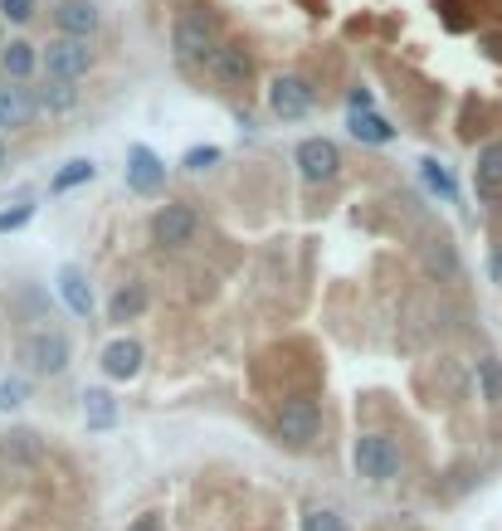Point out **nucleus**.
<instances>
[{
	"instance_id": "nucleus-16",
	"label": "nucleus",
	"mask_w": 502,
	"mask_h": 531,
	"mask_svg": "<svg viewBox=\"0 0 502 531\" xmlns=\"http://www.w3.org/2000/svg\"><path fill=\"white\" fill-rule=\"evenodd\" d=\"M0 64H5V74H10V78H30V74H35V64H39L35 44L15 39L10 49H0Z\"/></svg>"
},
{
	"instance_id": "nucleus-24",
	"label": "nucleus",
	"mask_w": 502,
	"mask_h": 531,
	"mask_svg": "<svg viewBox=\"0 0 502 531\" xmlns=\"http://www.w3.org/2000/svg\"><path fill=\"white\" fill-rule=\"evenodd\" d=\"M303 531H347V522H342L337 512H322V507H317V512L303 517Z\"/></svg>"
},
{
	"instance_id": "nucleus-19",
	"label": "nucleus",
	"mask_w": 502,
	"mask_h": 531,
	"mask_svg": "<svg viewBox=\"0 0 502 531\" xmlns=\"http://www.w3.org/2000/svg\"><path fill=\"white\" fill-rule=\"evenodd\" d=\"M0 113H5V127H25L35 117V103L20 88H10V93H0Z\"/></svg>"
},
{
	"instance_id": "nucleus-29",
	"label": "nucleus",
	"mask_w": 502,
	"mask_h": 531,
	"mask_svg": "<svg viewBox=\"0 0 502 531\" xmlns=\"http://www.w3.org/2000/svg\"><path fill=\"white\" fill-rule=\"evenodd\" d=\"M127 531H166V527H161V517H137Z\"/></svg>"
},
{
	"instance_id": "nucleus-26",
	"label": "nucleus",
	"mask_w": 502,
	"mask_h": 531,
	"mask_svg": "<svg viewBox=\"0 0 502 531\" xmlns=\"http://www.w3.org/2000/svg\"><path fill=\"white\" fill-rule=\"evenodd\" d=\"M220 161V147H195V152H186V171H205V166H215Z\"/></svg>"
},
{
	"instance_id": "nucleus-2",
	"label": "nucleus",
	"mask_w": 502,
	"mask_h": 531,
	"mask_svg": "<svg viewBox=\"0 0 502 531\" xmlns=\"http://www.w3.org/2000/svg\"><path fill=\"white\" fill-rule=\"evenodd\" d=\"M20 361L35 371V376H59L69 366V337L64 332H35L20 346Z\"/></svg>"
},
{
	"instance_id": "nucleus-30",
	"label": "nucleus",
	"mask_w": 502,
	"mask_h": 531,
	"mask_svg": "<svg viewBox=\"0 0 502 531\" xmlns=\"http://www.w3.org/2000/svg\"><path fill=\"white\" fill-rule=\"evenodd\" d=\"M493 278H498V283H502V249H498V254H493Z\"/></svg>"
},
{
	"instance_id": "nucleus-5",
	"label": "nucleus",
	"mask_w": 502,
	"mask_h": 531,
	"mask_svg": "<svg viewBox=\"0 0 502 531\" xmlns=\"http://www.w3.org/2000/svg\"><path fill=\"white\" fill-rule=\"evenodd\" d=\"M269 108L273 117H303L312 108V83L308 78H298V74H283V78H273L269 83Z\"/></svg>"
},
{
	"instance_id": "nucleus-12",
	"label": "nucleus",
	"mask_w": 502,
	"mask_h": 531,
	"mask_svg": "<svg viewBox=\"0 0 502 531\" xmlns=\"http://www.w3.org/2000/svg\"><path fill=\"white\" fill-rule=\"evenodd\" d=\"M103 371H108L113 380H132L137 371H142V346L127 342V337H122V342H113L108 351H103Z\"/></svg>"
},
{
	"instance_id": "nucleus-32",
	"label": "nucleus",
	"mask_w": 502,
	"mask_h": 531,
	"mask_svg": "<svg viewBox=\"0 0 502 531\" xmlns=\"http://www.w3.org/2000/svg\"><path fill=\"white\" fill-rule=\"evenodd\" d=\"M0 127H5V113H0Z\"/></svg>"
},
{
	"instance_id": "nucleus-7",
	"label": "nucleus",
	"mask_w": 502,
	"mask_h": 531,
	"mask_svg": "<svg viewBox=\"0 0 502 531\" xmlns=\"http://www.w3.org/2000/svg\"><path fill=\"white\" fill-rule=\"evenodd\" d=\"M88 64H93V54H88V44L83 39H54L49 49H44V69L54 78H69L74 83L78 74H88Z\"/></svg>"
},
{
	"instance_id": "nucleus-4",
	"label": "nucleus",
	"mask_w": 502,
	"mask_h": 531,
	"mask_svg": "<svg viewBox=\"0 0 502 531\" xmlns=\"http://www.w3.org/2000/svg\"><path fill=\"white\" fill-rule=\"evenodd\" d=\"M176 54L181 59H210L220 44H215V20L205 15V10H191V15H181L176 20Z\"/></svg>"
},
{
	"instance_id": "nucleus-3",
	"label": "nucleus",
	"mask_w": 502,
	"mask_h": 531,
	"mask_svg": "<svg viewBox=\"0 0 502 531\" xmlns=\"http://www.w3.org/2000/svg\"><path fill=\"white\" fill-rule=\"evenodd\" d=\"M317 424H322V410L312 405V400H283V410H278V439L283 444H293V449H303L317 439Z\"/></svg>"
},
{
	"instance_id": "nucleus-25",
	"label": "nucleus",
	"mask_w": 502,
	"mask_h": 531,
	"mask_svg": "<svg viewBox=\"0 0 502 531\" xmlns=\"http://www.w3.org/2000/svg\"><path fill=\"white\" fill-rule=\"evenodd\" d=\"M0 15L15 20V25H25V20L35 15V0H0Z\"/></svg>"
},
{
	"instance_id": "nucleus-11",
	"label": "nucleus",
	"mask_w": 502,
	"mask_h": 531,
	"mask_svg": "<svg viewBox=\"0 0 502 531\" xmlns=\"http://www.w3.org/2000/svg\"><path fill=\"white\" fill-rule=\"evenodd\" d=\"M205 64H210V74L220 78V83H244V78L254 74V64H249V54L239 44H220Z\"/></svg>"
},
{
	"instance_id": "nucleus-21",
	"label": "nucleus",
	"mask_w": 502,
	"mask_h": 531,
	"mask_svg": "<svg viewBox=\"0 0 502 531\" xmlns=\"http://www.w3.org/2000/svg\"><path fill=\"white\" fill-rule=\"evenodd\" d=\"M39 103H44V108H74V103H78L74 83H69V78H54V83L39 93Z\"/></svg>"
},
{
	"instance_id": "nucleus-6",
	"label": "nucleus",
	"mask_w": 502,
	"mask_h": 531,
	"mask_svg": "<svg viewBox=\"0 0 502 531\" xmlns=\"http://www.w3.org/2000/svg\"><path fill=\"white\" fill-rule=\"evenodd\" d=\"M152 239L161 244V249H181V244H191L195 239V210L191 205H166V210H156Z\"/></svg>"
},
{
	"instance_id": "nucleus-18",
	"label": "nucleus",
	"mask_w": 502,
	"mask_h": 531,
	"mask_svg": "<svg viewBox=\"0 0 502 531\" xmlns=\"http://www.w3.org/2000/svg\"><path fill=\"white\" fill-rule=\"evenodd\" d=\"M83 419H88V429H108L117 419L113 395H108V390H88V395H83Z\"/></svg>"
},
{
	"instance_id": "nucleus-22",
	"label": "nucleus",
	"mask_w": 502,
	"mask_h": 531,
	"mask_svg": "<svg viewBox=\"0 0 502 531\" xmlns=\"http://www.w3.org/2000/svg\"><path fill=\"white\" fill-rule=\"evenodd\" d=\"M83 181H93V161H69L59 176H54V190H74Z\"/></svg>"
},
{
	"instance_id": "nucleus-17",
	"label": "nucleus",
	"mask_w": 502,
	"mask_h": 531,
	"mask_svg": "<svg viewBox=\"0 0 502 531\" xmlns=\"http://www.w3.org/2000/svg\"><path fill=\"white\" fill-rule=\"evenodd\" d=\"M351 132H356L361 142H376V147L395 142V127H390L386 117H376V113H351Z\"/></svg>"
},
{
	"instance_id": "nucleus-15",
	"label": "nucleus",
	"mask_w": 502,
	"mask_h": 531,
	"mask_svg": "<svg viewBox=\"0 0 502 531\" xmlns=\"http://www.w3.org/2000/svg\"><path fill=\"white\" fill-rule=\"evenodd\" d=\"M142 307H147V288H142V283H127V288H117V293H113L108 317H113V322H132Z\"/></svg>"
},
{
	"instance_id": "nucleus-13",
	"label": "nucleus",
	"mask_w": 502,
	"mask_h": 531,
	"mask_svg": "<svg viewBox=\"0 0 502 531\" xmlns=\"http://www.w3.org/2000/svg\"><path fill=\"white\" fill-rule=\"evenodd\" d=\"M478 195L483 200H498L502 195V142L478 152Z\"/></svg>"
},
{
	"instance_id": "nucleus-20",
	"label": "nucleus",
	"mask_w": 502,
	"mask_h": 531,
	"mask_svg": "<svg viewBox=\"0 0 502 531\" xmlns=\"http://www.w3.org/2000/svg\"><path fill=\"white\" fill-rule=\"evenodd\" d=\"M478 385H483V400L502 405V361H478Z\"/></svg>"
},
{
	"instance_id": "nucleus-9",
	"label": "nucleus",
	"mask_w": 502,
	"mask_h": 531,
	"mask_svg": "<svg viewBox=\"0 0 502 531\" xmlns=\"http://www.w3.org/2000/svg\"><path fill=\"white\" fill-rule=\"evenodd\" d=\"M161 181H166V166H161V156H156L152 147H132V152H127V186L142 190V195H152Z\"/></svg>"
},
{
	"instance_id": "nucleus-28",
	"label": "nucleus",
	"mask_w": 502,
	"mask_h": 531,
	"mask_svg": "<svg viewBox=\"0 0 502 531\" xmlns=\"http://www.w3.org/2000/svg\"><path fill=\"white\" fill-rule=\"evenodd\" d=\"M30 215H35V205H15V210H5V215H0V234H5V229L30 225Z\"/></svg>"
},
{
	"instance_id": "nucleus-31",
	"label": "nucleus",
	"mask_w": 502,
	"mask_h": 531,
	"mask_svg": "<svg viewBox=\"0 0 502 531\" xmlns=\"http://www.w3.org/2000/svg\"><path fill=\"white\" fill-rule=\"evenodd\" d=\"M0 166H5V147H0Z\"/></svg>"
},
{
	"instance_id": "nucleus-1",
	"label": "nucleus",
	"mask_w": 502,
	"mask_h": 531,
	"mask_svg": "<svg viewBox=\"0 0 502 531\" xmlns=\"http://www.w3.org/2000/svg\"><path fill=\"white\" fill-rule=\"evenodd\" d=\"M351 458H356V473L371 478V483H390L400 473V449H395V439H386V434H361Z\"/></svg>"
},
{
	"instance_id": "nucleus-14",
	"label": "nucleus",
	"mask_w": 502,
	"mask_h": 531,
	"mask_svg": "<svg viewBox=\"0 0 502 531\" xmlns=\"http://www.w3.org/2000/svg\"><path fill=\"white\" fill-rule=\"evenodd\" d=\"M59 293H64L69 312H78V317L93 312V288H88V278H83L78 268H64V273H59Z\"/></svg>"
},
{
	"instance_id": "nucleus-10",
	"label": "nucleus",
	"mask_w": 502,
	"mask_h": 531,
	"mask_svg": "<svg viewBox=\"0 0 502 531\" xmlns=\"http://www.w3.org/2000/svg\"><path fill=\"white\" fill-rule=\"evenodd\" d=\"M54 20H59V30L69 39H88L98 30V5H93V0H59Z\"/></svg>"
},
{
	"instance_id": "nucleus-27",
	"label": "nucleus",
	"mask_w": 502,
	"mask_h": 531,
	"mask_svg": "<svg viewBox=\"0 0 502 531\" xmlns=\"http://www.w3.org/2000/svg\"><path fill=\"white\" fill-rule=\"evenodd\" d=\"M25 400V380H0V410H15Z\"/></svg>"
},
{
	"instance_id": "nucleus-8",
	"label": "nucleus",
	"mask_w": 502,
	"mask_h": 531,
	"mask_svg": "<svg viewBox=\"0 0 502 531\" xmlns=\"http://www.w3.org/2000/svg\"><path fill=\"white\" fill-rule=\"evenodd\" d=\"M337 166H342V152H337V142H327V137H308V142L298 147V171H303V181H332Z\"/></svg>"
},
{
	"instance_id": "nucleus-23",
	"label": "nucleus",
	"mask_w": 502,
	"mask_h": 531,
	"mask_svg": "<svg viewBox=\"0 0 502 531\" xmlns=\"http://www.w3.org/2000/svg\"><path fill=\"white\" fill-rule=\"evenodd\" d=\"M420 171H425V181H429V190H439L444 200H454V176L439 166V161H420Z\"/></svg>"
}]
</instances>
